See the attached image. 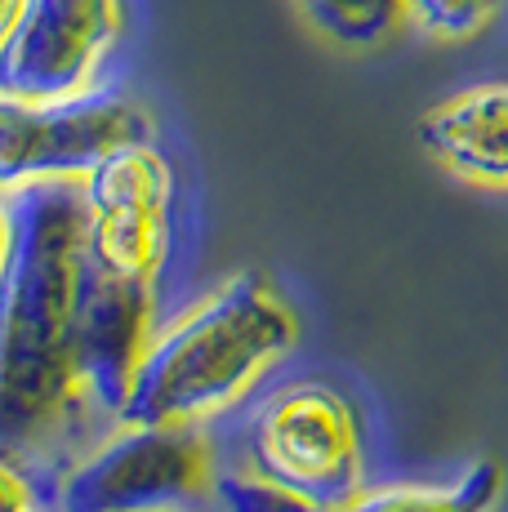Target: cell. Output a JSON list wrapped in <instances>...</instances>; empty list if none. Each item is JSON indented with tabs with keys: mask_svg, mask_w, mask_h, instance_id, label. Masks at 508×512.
<instances>
[{
	"mask_svg": "<svg viewBox=\"0 0 508 512\" xmlns=\"http://www.w3.org/2000/svg\"><path fill=\"white\" fill-rule=\"evenodd\" d=\"M14 236L0 268V450L32 455L85 392L81 299L90 277L81 179L9 192Z\"/></svg>",
	"mask_w": 508,
	"mask_h": 512,
	"instance_id": "obj_1",
	"label": "cell"
},
{
	"mask_svg": "<svg viewBox=\"0 0 508 512\" xmlns=\"http://www.w3.org/2000/svg\"><path fill=\"white\" fill-rule=\"evenodd\" d=\"M299 343L290 303L259 272H237L170 326L152 330L121 419L205 423L237 406Z\"/></svg>",
	"mask_w": 508,
	"mask_h": 512,
	"instance_id": "obj_2",
	"label": "cell"
},
{
	"mask_svg": "<svg viewBox=\"0 0 508 512\" xmlns=\"http://www.w3.org/2000/svg\"><path fill=\"white\" fill-rule=\"evenodd\" d=\"M250 472L312 508H339L366 490L357 410L330 383L299 379L259 401L246 423Z\"/></svg>",
	"mask_w": 508,
	"mask_h": 512,
	"instance_id": "obj_3",
	"label": "cell"
},
{
	"mask_svg": "<svg viewBox=\"0 0 508 512\" xmlns=\"http://www.w3.org/2000/svg\"><path fill=\"white\" fill-rule=\"evenodd\" d=\"M139 139H152V116L99 85L72 98L0 94V192L85 179L107 152Z\"/></svg>",
	"mask_w": 508,
	"mask_h": 512,
	"instance_id": "obj_4",
	"label": "cell"
},
{
	"mask_svg": "<svg viewBox=\"0 0 508 512\" xmlns=\"http://www.w3.org/2000/svg\"><path fill=\"white\" fill-rule=\"evenodd\" d=\"M210 486L201 423H130L94 446L58 486L63 512H179Z\"/></svg>",
	"mask_w": 508,
	"mask_h": 512,
	"instance_id": "obj_5",
	"label": "cell"
},
{
	"mask_svg": "<svg viewBox=\"0 0 508 512\" xmlns=\"http://www.w3.org/2000/svg\"><path fill=\"white\" fill-rule=\"evenodd\" d=\"M85 192V241L103 272L156 281L170 250L174 170L152 139L107 152L81 179Z\"/></svg>",
	"mask_w": 508,
	"mask_h": 512,
	"instance_id": "obj_6",
	"label": "cell"
},
{
	"mask_svg": "<svg viewBox=\"0 0 508 512\" xmlns=\"http://www.w3.org/2000/svg\"><path fill=\"white\" fill-rule=\"evenodd\" d=\"M125 32V0H23L0 41V94L72 98L99 85Z\"/></svg>",
	"mask_w": 508,
	"mask_h": 512,
	"instance_id": "obj_7",
	"label": "cell"
},
{
	"mask_svg": "<svg viewBox=\"0 0 508 512\" xmlns=\"http://www.w3.org/2000/svg\"><path fill=\"white\" fill-rule=\"evenodd\" d=\"M152 339V281L103 272L90 259L81 299V379L103 410L121 415Z\"/></svg>",
	"mask_w": 508,
	"mask_h": 512,
	"instance_id": "obj_8",
	"label": "cell"
},
{
	"mask_svg": "<svg viewBox=\"0 0 508 512\" xmlns=\"http://www.w3.org/2000/svg\"><path fill=\"white\" fill-rule=\"evenodd\" d=\"M419 143L464 183L508 192V85H468L428 107Z\"/></svg>",
	"mask_w": 508,
	"mask_h": 512,
	"instance_id": "obj_9",
	"label": "cell"
},
{
	"mask_svg": "<svg viewBox=\"0 0 508 512\" xmlns=\"http://www.w3.org/2000/svg\"><path fill=\"white\" fill-rule=\"evenodd\" d=\"M504 495L500 459H473L455 481H397V486L361 490L357 499L339 508H308V512H495Z\"/></svg>",
	"mask_w": 508,
	"mask_h": 512,
	"instance_id": "obj_10",
	"label": "cell"
},
{
	"mask_svg": "<svg viewBox=\"0 0 508 512\" xmlns=\"http://www.w3.org/2000/svg\"><path fill=\"white\" fill-rule=\"evenodd\" d=\"M299 9L321 36L348 49L384 45L406 23V0H299Z\"/></svg>",
	"mask_w": 508,
	"mask_h": 512,
	"instance_id": "obj_11",
	"label": "cell"
},
{
	"mask_svg": "<svg viewBox=\"0 0 508 512\" xmlns=\"http://www.w3.org/2000/svg\"><path fill=\"white\" fill-rule=\"evenodd\" d=\"M504 0H406V23L433 41H473L500 18Z\"/></svg>",
	"mask_w": 508,
	"mask_h": 512,
	"instance_id": "obj_12",
	"label": "cell"
},
{
	"mask_svg": "<svg viewBox=\"0 0 508 512\" xmlns=\"http://www.w3.org/2000/svg\"><path fill=\"white\" fill-rule=\"evenodd\" d=\"M219 504L228 512H308L312 504H304L299 495L272 486L263 477H219Z\"/></svg>",
	"mask_w": 508,
	"mask_h": 512,
	"instance_id": "obj_13",
	"label": "cell"
},
{
	"mask_svg": "<svg viewBox=\"0 0 508 512\" xmlns=\"http://www.w3.org/2000/svg\"><path fill=\"white\" fill-rule=\"evenodd\" d=\"M27 508H36L32 481H27V472L18 468L14 455L0 450V512H27Z\"/></svg>",
	"mask_w": 508,
	"mask_h": 512,
	"instance_id": "obj_14",
	"label": "cell"
},
{
	"mask_svg": "<svg viewBox=\"0 0 508 512\" xmlns=\"http://www.w3.org/2000/svg\"><path fill=\"white\" fill-rule=\"evenodd\" d=\"M9 236H14V210H9V192H0V268L9 254Z\"/></svg>",
	"mask_w": 508,
	"mask_h": 512,
	"instance_id": "obj_15",
	"label": "cell"
},
{
	"mask_svg": "<svg viewBox=\"0 0 508 512\" xmlns=\"http://www.w3.org/2000/svg\"><path fill=\"white\" fill-rule=\"evenodd\" d=\"M18 9H23V0H0V41L9 36V27H14Z\"/></svg>",
	"mask_w": 508,
	"mask_h": 512,
	"instance_id": "obj_16",
	"label": "cell"
},
{
	"mask_svg": "<svg viewBox=\"0 0 508 512\" xmlns=\"http://www.w3.org/2000/svg\"><path fill=\"white\" fill-rule=\"evenodd\" d=\"M27 512H41V508H27Z\"/></svg>",
	"mask_w": 508,
	"mask_h": 512,
	"instance_id": "obj_17",
	"label": "cell"
}]
</instances>
